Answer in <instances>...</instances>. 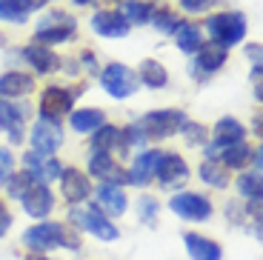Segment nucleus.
<instances>
[{
    "mask_svg": "<svg viewBox=\"0 0 263 260\" xmlns=\"http://www.w3.org/2000/svg\"><path fill=\"white\" fill-rule=\"evenodd\" d=\"M23 243L32 254H49L52 249H72V252H80V234L78 229H69L58 220H40L37 226L26 229L23 234Z\"/></svg>",
    "mask_w": 263,
    "mask_h": 260,
    "instance_id": "1",
    "label": "nucleus"
},
{
    "mask_svg": "<svg viewBox=\"0 0 263 260\" xmlns=\"http://www.w3.org/2000/svg\"><path fill=\"white\" fill-rule=\"evenodd\" d=\"M78 34V20L72 17L69 12L63 9H52L49 14L34 23V43L40 46H58V43H66V40H72Z\"/></svg>",
    "mask_w": 263,
    "mask_h": 260,
    "instance_id": "2",
    "label": "nucleus"
},
{
    "mask_svg": "<svg viewBox=\"0 0 263 260\" xmlns=\"http://www.w3.org/2000/svg\"><path fill=\"white\" fill-rule=\"evenodd\" d=\"M206 32H209L212 43L229 52L232 46L243 43V38H246V14L243 12L209 14V20H206Z\"/></svg>",
    "mask_w": 263,
    "mask_h": 260,
    "instance_id": "3",
    "label": "nucleus"
},
{
    "mask_svg": "<svg viewBox=\"0 0 263 260\" xmlns=\"http://www.w3.org/2000/svg\"><path fill=\"white\" fill-rule=\"evenodd\" d=\"M186 123H189V117L180 109H155V112H146L138 120V126L146 135V140H149V137L152 140H163V137L180 135Z\"/></svg>",
    "mask_w": 263,
    "mask_h": 260,
    "instance_id": "4",
    "label": "nucleus"
},
{
    "mask_svg": "<svg viewBox=\"0 0 263 260\" xmlns=\"http://www.w3.org/2000/svg\"><path fill=\"white\" fill-rule=\"evenodd\" d=\"M100 86H103V91L109 98L126 100L140 89V80L126 63H118V60H115V63H109L106 69H100Z\"/></svg>",
    "mask_w": 263,
    "mask_h": 260,
    "instance_id": "5",
    "label": "nucleus"
},
{
    "mask_svg": "<svg viewBox=\"0 0 263 260\" xmlns=\"http://www.w3.org/2000/svg\"><path fill=\"white\" fill-rule=\"evenodd\" d=\"M69 220L74 223V229L95 234V237H98V240H103V243H112V240H118V237H120L118 226H115L109 217L100 215L95 206H89V209L72 206V209H69Z\"/></svg>",
    "mask_w": 263,
    "mask_h": 260,
    "instance_id": "6",
    "label": "nucleus"
},
{
    "mask_svg": "<svg viewBox=\"0 0 263 260\" xmlns=\"http://www.w3.org/2000/svg\"><path fill=\"white\" fill-rule=\"evenodd\" d=\"M83 86L78 89H66V86H46L40 91V117H52V120H60L63 115L74 109V100L83 95Z\"/></svg>",
    "mask_w": 263,
    "mask_h": 260,
    "instance_id": "7",
    "label": "nucleus"
},
{
    "mask_svg": "<svg viewBox=\"0 0 263 260\" xmlns=\"http://www.w3.org/2000/svg\"><path fill=\"white\" fill-rule=\"evenodd\" d=\"M169 209L175 212L178 217L183 220H192V223H203L212 217V200L200 192H175L169 197Z\"/></svg>",
    "mask_w": 263,
    "mask_h": 260,
    "instance_id": "8",
    "label": "nucleus"
},
{
    "mask_svg": "<svg viewBox=\"0 0 263 260\" xmlns=\"http://www.w3.org/2000/svg\"><path fill=\"white\" fill-rule=\"evenodd\" d=\"M226 60H229V52L226 49H220V46H215V43H209V46H203L197 54H192V66H189V75L195 80H209L212 75H217L220 69L226 66Z\"/></svg>",
    "mask_w": 263,
    "mask_h": 260,
    "instance_id": "9",
    "label": "nucleus"
},
{
    "mask_svg": "<svg viewBox=\"0 0 263 260\" xmlns=\"http://www.w3.org/2000/svg\"><path fill=\"white\" fill-rule=\"evenodd\" d=\"M60 146H63V126H60V120L37 117V123L32 126V152L54 155Z\"/></svg>",
    "mask_w": 263,
    "mask_h": 260,
    "instance_id": "10",
    "label": "nucleus"
},
{
    "mask_svg": "<svg viewBox=\"0 0 263 260\" xmlns=\"http://www.w3.org/2000/svg\"><path fill=\"white\" fill-rule=\"evenodd\" d=\"M95 209H98L103 217L115 220V217H123L126 209H129V197H126L123 186H112V183H100L98 192H95Z\"/></svg>",
    "mask_w": 263,
    "mask_h": 260,
    "instance_id": "11",
    "label": "nucleus"
},
{
    "mask_svg": "<svg viewBox=\"0 0 263 260\" xmlns=\"http://www.w3.org/2000/svg\"><path fill=\"white\" fill-rule=\"evenodd\" d=\"M160 157H163V152L158 149H143L135 155V160H132V166L126 169V180L132 183V186H149L152 180H155V175H158V166H160Z\"/></svg>",
    "mask_w": 263,
    "mask_h": 260,
    "instance_id": "12",
    "label": "nucleus"
},
{
    "mask_svg": "<svg viewBox=\"0 0 263 260\" xmlns=\"http://www.w3.org/2000/svg\"><path fill=\"white\" fill-rule=\"evenodd\" d=\"M155 180L160 183V189H180L189 180V163H186L178 152H163Z\"/></svg>",
    "mask_w": 263,
    "mask_h": 260,
    "instance_id": "13",
    "label": "nucleus"
},
{
    "mask_svg": "<svg viewBox=\"0 0 263 260\" xmlns=\"http://www.w3.org/2000/svg\"><path fill=\"white\" fill-rule=\"evenodd\" d=\"M23 172H26V175H32L34 183L49 186L52 180H58V177H60L63 166H60V160H58V157H52V155L26 152V155H23Z\"/></svg>",
    "mask_w": 263,
    "mask_h": 260,
    "instance_id": "14",
    "label": "nucleus"
},
{
    "mask_svg": "<svg viewBox=\"0 0 263 260\" xmlns=\"http://www.w3.org/2000/svg\"><path fill=\"white\" fill-rule=\"evenodd\" d=\"M58 180H60V192H63V197L72 203V206L89 200V197H92V192H95L89 175H86V172H80V169H74V166H69V169L60 172Z\"/></svg>",
    "mask_w": 263,
    "mask_h": 260,
    "instance_id": "15",
    "label": "nucleus"
},
{
    "mask_svg": "<svg viewBox=\"0 0 263 260\" xmlns=\"http://www.w3.org/2000/svg\"><path fill=\"white\" fill-rule=\"evenodd\" d=\"M89 26H92L95 34H100V38H109V40L126 38V34L132 32L129 20H126L123 14L118 12V9H100V12H95L92 20H89Z\"/></svg>",
    "mask_w": 263,
    "mask_h": 260,
    "instance_id": "16",
    "label": "nucleus"
},
{
    "mask_svg": "<svg viewBox=\"0 0 263 260\" xmlns=\"http://www.w3.org/2000/svg\"><path fill=\"white\" fill-rule=\"evenodd\" d=\"M89 175L98 177L103 183H112V186H126V172L118 166L112 155H106V152H92L89 155Z\"/></svg>",
    "mask_w": 263,
    "mask_h": 260,
    "instance_id": "17",
    "label": "nucleus"
},
{
    "mask_svg": "<svg viewBox=\"0 0 263 260\" xmlns=\"http://www.w3.org/2000/svg\"><path fill=\"white\" fill-rule=\"evenodd\" d=\"M20 203H23V212H26L29 217H34V220H43V217H46L49 212L54 209V195H52V189H49V186H43V183H34L26 195L20 197Z\"/></svg>",
    "mask_w": 263,
    "mask_h": 260,
    "instance_id": "18",
    "label": "nucleus"
},
{
    "mask_svg": "<svg viewBox=\"0 0 263 260\" xmlns=\"http://www.w3.org/2000/svg\"><path fill=\"white\" fill-rule=\"evenodd\" d=\"M20 54H23V60L34 69V75H52V72H58L60 66H63V60H60L49 46H40V43H34V40Z\"/></svg>",
    "mask_w": 263,
    "mask_h": 260,
    "instance_id": "19",
    "label": "nucleus"
},
{
    "mask_svg": "<svg viewBox=\"0 0 263 260\" xmlns=\"http://www.w3.org/2000/svg\"><path fill=\"white\" fill-rule=\"evenodd\" d=\"M183 246L192 260H223V249L220 243L197 232H183Z\"/></svg>",
    "mask_w": 263,
    "mask_h": 260,
    "instance_id": "20",
    "label": "nucleus"
},
{
    "mask_svg": "<svg viewBox=\"0 0 263 260\" xmlns=\"http://www.w3.org/2000/svg\"><path fill=\"white\" fill-rule=\"evenodd\" d=\"M34 91V78L26 72L0 75V98L3 100H26Z\"/></svg>",
    "mask_w": 263,
    "mask_h": 260,
    "instance_id": "21",
    "label": "nucleus"
},
{
    "mask_svg": "<svg viewBox=\"0 0 263 260\" xmlns=\"http://www.w3.org/2000/svg\"><path fill=\"white\" fill-rule=\"evenodd\" d=\"M246 137V129L240 120H235V117H220L215 123V129H212V143L217 146V149H223V146H232V143H240Z\"/></svg>",
    "mask_w": 263,
    "mask_h": 260,
    "instance_id": "22",
    "label": "nucleus"
},
{
    "mask_svg": "<svg viewBox=\"0 0 263 260\" xmlns=\"http://www.w3.org/2000/svg\"><path fill=\"white\" fill-rule=\"evenodd\" d=\"M106 123V112L103 109H72L69 112V126L78 135H92L95 129Z\"/></svg>",
    "mask_w": 263,
    "mask_h": 260,
    "instance_id": "23",
    "label": "nucleus"
},
{
    "mask_svg": "<svg viewBox=\"0 0 263 260\" xmlns=\"http://www.w3.org/2000/svg\"><path fill=\"white\" fill-rule=\"evenodd\" d=\"M29 103L26 100H3L0 98V129L9 132L14 126H23L29 120Z\"/></svg>",
    "mask_w": 263,
    "mask_h": 260,
    "instance_id": "24",
    "label": "nucleus"
},
{
    "mask_svg": "<svg viewBox=\"0 0 263 260\" xmlns=\"http://www.w3.org/2000/svg\"><path fill=\"white\" fill-rule=\"evenodd\" d=\"M135 75H138L140 86H146V89H163V86L169 83V72H166V66L158 63V60H152V58L140 60V69Z\"/></svg>",
    "mask_w": 263,
    "mask_h": 260,
    "instance_id": "25",
    "label": "nucleus"
},
{
    "mask_svg": "<svg viewBox=\"0 0 263 260\" xmlns=\"http://www.w3.org/2000/svg\"><path fill=\"white\" fill-rule=\"evenodd\" d=\"M249 160H252V146L246 143V140L217 149V163H220V166H226L229 172H232V169H243Z\"/></svg>",
    "mask_w": 263,
    "mask_h": 260,
    "instance_id": "26",
    "label": "nucleus"
},
{
    "mask_svg": "<svg viewBox=\"0 0 263 260\" xmlns=\"http://www.w3.org/2000/svg\"><path fill=\"white\" fill-rule=\"evenodd\" d=\"M155 9L158 6H155L152 0H123V6H120L118 12L129 20V26H135V23H138V26H146L152 20V14H155Z\"/></svg>",
    "mask_w": 263,
    "mask_h": 260,
    "instance_id": "27",
    "label": "nucleus"
},
{
    "mask_svg": "<svg viewBox=\"0 0 263 260\" xmlns=\"http://www.w3.org/2000/svg\"><path fill=\"white\" fill-rule=\"evenodd\" d=\"M175 40H178V49L183 54H197L206 46L203 40V29L195 26V23H183V26L175 32Z\"/></svg>",
    "mask_w": 263,
    "mask_h": 260,
    "instance_id": "28",
    "label": "nucleus"
},
{
    "mask_svg": "<svg viewBox=\"0 0 263 260\" xmlns=\"http://www.w3.org/2000/svg\"><path fill=\"white\" fill-rule=\"evenodd\" d=\"M92 152H106V155H112L115 149H120V129L112 123H103L100 129L92 132Z\"/></svg>",
    "mask_w": 263,
    "mask_h": 260,
    "instance_id": "29",
    "label": "nucleus"
},
{
    "mask_svg": "<svg viewBox=\"0 0 263 260\" xmlns=\"http://www.w3.org/2000/svg\"><path fill=\"white\" fill-rule=\"evenodd\" d=\"M197 175H200V180H203L206 186H212V189H226L232 183L229 169L220 166L217 160H203L200 163V169H197Z\"/></svg>",
    "mask_w": 263,
    "mask_h": 260,
    "instance_id": "30",
    "label": "nucleus"
},
{
    "mask_svg": "<svg viewBox=\"0 0 263 260\" xmlns=\"http://www.w3.org/2000/svg\"><path fill=\"white\" fill-rule=\"evenodd\" d=\"M152 26L158 29L160 34H175L180 26H183L186 20H180V14L178 12H172V9H155V14H152V20H149Z\"/></svg>",
    "mask_w": 263,
    "mask_h": 260,
    "instance_id": "31",
    "label": "nucleus"
},
{
    "mask_svg": "<svg viewBox=\"0 0 263 260\" xmlns=\"http://www.w3.org/2000/svg\"><path fill=\"white\" fill-rule=\"evenodd\" d=\"M237 192L246 197V200H263V180L257 172H243L237 177Z\"/></svg>",
    "mask_w": 263,
    "mask_h": 260,
    "instance_id": "32",
    "label": "nucleus"
},
{
    "mask_svg": "<svg viewBox=\"0 0 263 260\" xmlns=\"http://www.w3.org/2000/svg\"><path fill=\"white\" fill-rule=\"evenodd\" d=\"M143 143H146V135L140 132L138 123H129L126 129H120V149L123 152H132V149L143 152Z\"/></svg>",
    "mask_w": 263,
    "mask_h": 260,
    "instance_id": "33",
    "label": "nucleus"
},
{
    "mask_svg": "<svg viewBox=\"0 0 263 260\" xmlns=\"http://www.w3.org/2000/svg\"><path fill=\"white\" fill-rule=\"evenodd\" d=\"M0 20L6 23H14V26H23L29 20V12H23L17 0H0Z\"/></svg>",
    "mask_w": 263,
    "mask_h": 260,
    "instance_id": "34",
    "label": "nucleus"
},
{
    "mask_svg": "<svg viewBox=\"0 0 263 260\" xmlns=\"http://www.w3.org/2000/svg\"><path fill=\"white\" fill-rule=\"evenodd\" d=\"M158 212H160V203L155 200L152 195H143L138 200V217L140 223H146V226H155V220H158Z\"/></svg>",
    "mask_w": 263,
    "mask_h": 260,
    "instance_id": "35",
    "label": "nucleus"
},
{
    "mask_svg": "<svg viewBox=\"0 0 263 260\" xmlns=\"http://www.w3.org/2000/svg\"><path fill=\"white\" fill-rule=\"evenodd\" d=\"M183 140H186V146H206L209 143V129H206L203 123L189 120V123L183 126Z\"/></svg>",
    "mask_w": 263,
    "mask_h": 260,
    "instance_id": "36",
    "label": "nucleus"
},
{
    "mask_svg": "<svg viewBox=\"0 0 263 260\" xmlns=\"http://www.w3.org/2000/svg\"><path fill=\"white\" fill-rule=\"evenodd\" d=\"M34 186V180H32V175H26V172H14L12 177H9V183H6V189H9V195L12 197H23L29 192V189Z\"/></svg>",
    "mask_w": 263,
    "mask_h": 260,
    "instance_id": "37",
    "label": "nucleus"
},
{
    "mask_svg": "<svg viewBox=\"0 0 263 260\" xmlns=\"http://www.w3.org/2000/svg\"><path fill=\"white\" fill-rule=\"evenodd\" d=\"M12 175H14V155L12 149L0 146V186H6Z\"/></svg>",
    "mask_w": 263,
    "mask_h": 260,
    "instance_id": "38",
    "label": "nucleus"
},
{
    "mask_svg": "<svg viewBox=\"0 0 263 260\" xmlns=\"http://www.w3.org/2000/svg\"><path fill=\"white\" fill-rule=\"evenodd\" d=\"M217 0H180V9H183L186 14H203V12H209Z\"/></svg>",
    "mask_w": 263,
    "mask_h": 260,
    "instance_id": "39",
    "label": "nucleus"
},
{
    "mask_svg": "<svg viewBox=\"0 0 263 260\" xmlns=\"http://www.w3.org/2000/svg\"><path fill=\"white\" fill-rule=\"evenodd\" d=\"M80 63L86 66V72H89V75H100L98 58H95V52H92V49H86V52H80Z\"/></svg>",
    "mask_w": 263,
    "mask_h": 260,
    "instance_id": "40",
    "label": "nucleus"
},
{
    "mask_svg": "<svg viewBox=\"0 0 263 260\" xmlns=\"http://www.w3.org/2000/svg\"><path fill=\"white\" fill-rule=\"evenodd\" d=\"M9 229H12V215H9L6 203L0 200V237H3V234H9Z\"/></svg>",
    "mask_w": 263,
    "mask_h": 260,
    "instance_id": "41",
    "label": "nucleus"
},
{
    "mask_svg": "<svg viewBox=\"0 0 263 260\" xmlns=\"http://www.w3.org/2000/svg\"><path fill=\"white\" fill-rule=\"evenodd\" d=\"M20 6H23V12H37V9L49 6V0H17Z\"/></svg>",
    "mask_w": 263,
    "mask_h": 260,
    "instance_id": "42",
    "label": "nucleus"
},
{
    "mask_svg": "<svg viewBox=\"0 0 263 260\" xmlns=\"http://www.w3.org/2000/svg\"><path fill=\"white\" fill-rule=\"evenodd\" d=\"M9 143H12V146L23 143V126H14V129H9Z\"/></svg>",
    "mask_w": 263,
    "mask_h": 260,
    "instance_id": "43",
    "label": "nucleus"
},
{
    "mask_svg": "<svg viewBox=\"0 0 263 260\" xmlns=\"http://www.w3.org/2000/svg\"><path fill=\"white\" fill-rule=\"evenodd\" d=\"M246 54H249V58L255 60V66H260V43H255V46H246Z\"/></svg>",
    "mask_w": 263,
    "mask_h": 260,
    "instance_id": "44",
    "label": "nucleus"
},
{
    "mask_svg": "<svg viewBox=\"0 0 263 260\" xmlns=\"http://www.w3.org/2000/svg\"><path fill=\"white\" fill-rule=\"evenodd\" d=\"M66 63V72L69 75H78V60H63Z\"/></svg>",
    "mask_w": 263,
    "mask_h": 260,
    "instance_id": "45",
    "label": "nucleus"
},
{
    "mask_svg": "<svg viewBox=\"0 0 263 260\" xmlns=\"http://www.w3.org/2000/svg\"><path fill=\"white\" fill-rule=\"evenodd\" d=\"M74 6H92V3H98V0H72Z\"/></svg>",
    "mask_w": 263,
    "mask_h": 260,
    "instance_id": "46",
    "label": "nucleus"
},
{
    "mask_svg": "<svg viewBox=\"0 0 263 260\" xmlns=\"http://www.w3.org/2000/svg\"><path fill=\"white\" fill-rule=\"evenodd\" d=\"M26 260H49V257H46V254H29Z\"/></svg>",
    "mask_w": 263,
    "mask_h": 260,
    "instance_id": "47",
    "label": "nucleus"
}]
</instances>
